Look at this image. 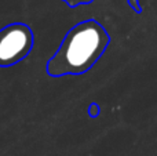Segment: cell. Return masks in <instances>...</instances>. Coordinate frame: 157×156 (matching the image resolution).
Segmentation results:
<instances>
[{"instance_id": "7a4b0ae2", "label": "cell", "mask_w": 157, "mask_h": 156, "mask_svg": "<svg viewBox=\"0 0 157 156\" xmlns=\"http://www.w3.org/2000/svg\"><path fill=\"white\" fill-rule=\"evenodd\" d=\"M35 43L33 30L24 22H13L0 29V68L17 65L30 54Z\"/></svg>"}, {"instance_id": "3957f363", "label": "cell", "mask_w": 157, "mask_h": 156, "mask_svg": "<svg viewBox=\"0 0 157 156\" xmlns=\"http://www.w3.org/2000/svg\"><path fill=\"white\" fill-rule=\"evenodd\" d=\"M63 2H65L68 6H71V7H76V6H78V4H86V3H90L91 0H63Z\"/></svg>"}, {"instance_id": "6da1fadb", "label": "cell", "mask_w": 157, "mask_h": 156, "mask_svg": "<svg viewBox=\"0 0 157 156\" xmlns=\"http://www.w3.org/2000/svg\"><path fill=\"white\" fill-rule=\"evenodd\" d=\"M109 44V35L94 19L78 22L65 35L46 65L47 75L62 77L81 75L95 65Z\"/></svg>"}]
</instances>
